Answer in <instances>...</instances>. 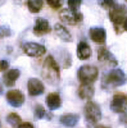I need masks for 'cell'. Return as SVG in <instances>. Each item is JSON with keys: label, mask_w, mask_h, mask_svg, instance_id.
I'll list each match as a JSON object with an SVG mask.
<instances>
[{"label": "cell", "mask_w": 127, "mask_h": 128, "mask_svg": "<svg viewBox=\"0 0 127 128\" xmlns=\"http://www.w3.org/2000/svg\"><path fill=\"white\" fill-rule=\"evenodd\" d=\"M42 76L44 78L50 83L54 84L58 83V81L60 80V70H59V66L55 62V59L51 55L46 56V59L44 60V66H42Z\"/></svg>", "instance_id": "obj_1"}, {"label": "cell", "mask_w": 127, "mask_h": 128, "mask_svg": "<svg viewBox=\"0 0 127 128\" xmlns=\"http://www.w3.org/2000/svg\"><path fill=\"white\" fill-rule=\"evenodd\" d=\"M127 81V77L122 69H113L108 74H105L103 78V87L105 88H114L123 86Z\"/></svg>", "instance_id": "obj_2"}, {"label": "cell", "mask_w": 127, "mask_h": 128, "mask_svg": "<svg viewBox=\"0 0 127 128\" xmlns=\"http://www.w3.org/2000/svg\"><path fill=\"white\" fill-rule=\"evenodd\" d=\"M109 18L112 23L114 24V28L117 31V34L121 32V27H123V23L127 18V8L121 4H115L113 8L109 9Z\"/></svg>", "instance_id": "obj_3"}, {"label": "cell", "mask_w": 127, "mask_h": 128, "mask_svg": "<svg viewBox=\"0 0 127 128\" xmlns=\"http://www.w3.org/2000/svg\"><path fill=\"white\" fill-rule=\"evenodd\" d=\"M85 118H86V122L90 127H95V124L101 119L100 106L94 101L89 100L85 105Z\"/></svg>", "instance_id": "obj_4"}, {"label": "cell", "mask_w": 127, "mask_h": 128, "mask_svg": "<svg viewBox=\"0 0 127 128\" xmlns=\"http://www.w3.org/2000/svg\"><path fill=\"white\" fill-rule=\"evenodd\" d=\"M98 74H99L98 68L87 64V66H82L78 68L77 77H78V81L81 83H92L98 78Z\"/></svg>", "instance_id": "obj_5"}, {"label": "cell", "mask_w": 127, "mask_h": 128, "mask_svg": "<svg viewBox=\"0 0 127 128\" xmlns=\"http://www.w3.org/2000/svg\"><path fill=\"white\" fill-rule=\"evenodd\" d=\"M59 18L62 22H64L67 24H71V26H75V24H78L80 22H82L83 19V16L81 13H78L77 10H72V9H62L59 12Z\"/></svg>", "instance_id": "obj_6"}, {"label": "cell", "mask_w": 127, "mask_h": 128, "mask_svg": "<svg viewBox=\"0 0 127 128\" xmlns=\"http://www.w3.org/2000/svg\"><path fill=\"white\" fill-rule=\"evenodd\" d=\"M23 51L31 58H41L46 52V48L37 42H27L23 45Z\"/></svg>", "instance_id": "obj_7"}, {"label": "cell", "mask_w": 127, "mask_h": 128, "mask_svg": "<svg viewBox=\"0 0 127 128\" xmlns=\"http://www.w3.org/2000/svg\"><path fill=\"white\" fill-rule=\"evenodd\" d=\"M127 109V95L118 92L110 101V110L114 113H124Z\"/></svg>", "instance_id": "obj_8"}, {"label": "cell", "mask_w": 127, "mask_h": 128, "mask_svg": "<svg viewBox=\"0 0 127 128\" xmlns=\"http://www.w3.org/2000/svg\"><path fill=\"white\" fill-rule=\"evenodd\" d=\"M7 101L13 108H21L25 102V96L19 90H10L7 92Z\"/></svg>", "instance_id": "obj_9"}, {"label": "cell", "mask_w": 127, "mask_h": 128, "mask_svg": "<svg viewBox=\"0 0 127 128\" xmlns=\"http://www.w3.org/2000/svg\"><path fill=\"white\" fill-rule=\"evenodd\" d=\"M98 59H99L100 63L107 64V66H110V67L117 66V63H118L117 59H115V56L105 48H100L98 50Z\"/></svg>", "instance_id": "obj_10"}, {"label": "cell", "mask_w": 127, "mask_h": 128, "mask_svg": "<svg viewBox=\"0 0 127 128\" xmlns=\"http://www.w3.org/2000/svg\"><path fill=\"white\" fill-rule=\"evenodd\" d=\"M27 90L31 96H39L45 91V86L39 78H30L27 83Z\"/></svg>", "instance_id": "obj_11"}, {"label": "cell", "mask_w": 127, "mask_h": 128, "mask_svg": "<svg viewBox=\"0 0 127 128\" xmlns=\"http://www.w3.org/2000/svg\"><path fill=\"white\" fill-rule=\"evenodd\" d=\"M51 31V27L49 24V22L44 18H37L36 19V23H35V27H34V34L36 36H44L46 34Z\"/></svg>", "instance_id": "obj_12"}, {"label": "cell", "mask_w": 127, "mask_h": 128, "mask_svg": "<svg viewBox=\"0 0 127 128\" xmlns=\"http://www.w3.org/2000/svg\"><path fill=\"white\" fill-rule=\"evenodd\" d=\"M90 37L95 44H104L107 38V32L101 27H92L90 30Z\"/></svg>", "instance_id": "obj_13"}, {"label": "cell", "mask_w": 127, "mask_h": 128, "mask_svg": "<svg viewBox=\"0 0 127 128\" xmlns=\"http://www.w3.org/2000/svg\"><path fill=\"white\" fill-rule=\"evenodd\" d=\"M78 120H80V115L78 114H73V113L63 114L60 118H59L60 124H63L64 127H68V128H72V127L77 126Z\"/></svg>", "instance_id": "obj_14"}, {"label": "cell", "mask_w": 127, "mask_h": 128, "mask_svg": "<svg viewBox=\"0 0 127 128\" xmlns=\"http://www.w3.org/2000/svg\"><path fill=\"white\" fill-rule=\"evenodd\" d=\"M78 96L82 100H91L94 96V87L91 83H81V86L77 90Z\"/></svg>", "instance_id": "obj_15"}, {"label": "cell", "mask_w": 127, "mask_h": 128, "mask_svg": "<svg viewBox=\"0 0 127 128\" xmlns=\"http://www.w3.org/2000/svg\"><path fill=\"white\" fill-rule=\"evenodd\" d=\"M46 105H48L49 110H57V109H59L60 105H62V99H60L59 94H57V92L49 94L46 96Z\"/></svg>", "instance_id": "obj_16"}, {"label": "cell", "mask_w": 127, "mask_h": 128, "mask_svg": "<svg viewBox=\"0 0 127 128\" xmlns=\"http://www.w3.org/2000/svg\"><path fill=\"white\" fill-rule=\"evenodd\" d=\"M77 56L81 60H86L91 56V48L89 46L87 42L81 41L77 45Z\"/></svg>", "instance_id": "obj_17"}, {"label": "cell", "mask_w": 127, "mask_h": 128, "mask_svg": "<svg viewBox=\"0 0 127 128\" xmlns=\"http://www.w3.org/2000/svg\"><path fill=\"white\" fill-rule=\"evenodd\" d=\"M19 70L18 69H10V70H7L4 77H3V81H4V84L8 87H12L13 84L16 83V81L18 80L19 77Z\"/></svg>", "instance_id": "obj_18"}, {"label": "cell", "mask_w": 127, "mask_h": 128, "mask_svg": "<svg viewBox=\"0 0 127 128\" xmlns=\"http://www.w3.org/2000/svg\"><path fill=\"white\" fill-rule=\"evenodd\" d=\"M54 32H55V35L63 40V41H66V42H71L72 41V35L68 32V30H66L64 26H62L60 23H57L54 26Z\"/></svg>", "instance_id": "obj_19"}, {"label": "cell", "mask_w": 127, "mask_h": 128, "mask_svg": "<svg viewBox=\"0 0 127 128\" xmlns=\"http://www.w3.org/2000/svg\"><path fill=\"white\" fill-rule=\"evenodd\" d=\"M42 5H44L42 0H28L27 2V6L31 13H39L42 9Z\"/></svg>", "instance_id": "obj_20"}, {"label": "cell", "mask_w": 127, "mask_h": 128, "mask_svg": "<svg viewBox=\"0 0 127 128\" xmlns=\"http://www.w3.org/2000/svg\"><path fill=\"white\" fill-rule=\"evenodd\" d=\"M7 122L12 126L13 128H18L19 124L22 123V119H21V116H19L17 113H10V114H8V116H7Z\"/></svg>", "instance_id": "obj_21"}, {"label": "cell", "mask_w": 127, "mask_h": 128, "mask_svg": "<svg viewBox=\"0 0 127 128\" xmlns=\"http://www.w3.org/2000/svg\"><path fill=\"white\" fill-rule=\"evenodd\" d=\"M35 114H36V116L39 119H50L51 116H50V114L44 109V106H41V105H37L36 106V109H35Z\"/></svg>", "instance_id": "obj_22"}, {"label": "cell", "mask_w": 127, "mask_h": 128, "mask_svg": "<svg viewBox=\"0 0 127 128\" xmlns=\"http://www.w3.org/2000/svg\"><path fill=\"white\" fill-rule=\"evenodd\" d=\"M99 4L104 9H110L115 5V2L114 0H99Z\"/></svg>", "instance_id": "obj_23"}, {"label": "cell", "mask_w": 127, "mask_h": 128, "mask_svg": "<svg viewBox=\"0 0 127 128\" xmlns=\"http://www.w3.org/2000/svg\"><path fill=\"white\" fill-rule=\"evenodd\" d=\"M82 4V0H68V8L72 10H78Z\"/></svg>", "instance_id": "obj_24"}, {"label": "cell", "mask_w": 127, "mask_h": 128, "mask_svg": "<svg viewBox=\"0 0 127 128\" xmlns=\"http://www.w3.org/2000/svg\"><path fill=\"white\" fill-rule=\"evenodd\" d=\"M46 2L53 9H59L62 6V0H46Z\"/></svg>", "instance_id": "obj_25"}, {"label": "cell", "mask_w": 127, "mask_h": 128, "mask_svg": "<svg viewBox=\"0 0 127 128\" xmlns=\"http://www.w3.org/2000/svg\"><path fill=\"white\" fill-rule=\"evenodd\" d=\"M12 35V31L9 30V27H0V37H8Z\"/></svg>", "instance_id": "obj_26"}, {"label": "cell", "mask_w": 127, "mask_h": 128, "mask_svg": "<svg viewBox=\"0 0 127 128\" xmlns=\"http://www.w3.org/2000/svg\"><path fill=\"white\" fill-rule=\"evenodd\" d=\"M8 68H9V62L5 59L0 60V72H5L8 70Z\"/></svg>", "instance_id": "obj_27"}, {"label": "cell", "mask_w": 127, "mask_h": 128, "mask_svg": "<svg viewBox=\"0 0 127 128\" xmlns=\"http://www.w3.org/2000/svg\"><path fill=\"white\" fill-rule=\"evenodd\" d=\"M18 128H35V127H34L32 124H31V123H23V122H22V123L19 124V127H18Z\"/></svg>", "instance_id": "obj_28"}, {"label": "cell", "mask_w": 127, "mask_h": 128, "mask_svg": "<svg viewBox=\"0 0 127 128\" xmlns=\"http://www.w3.org/2000/svg\"><path fill=\"white\" fill-rule=\"evenodd\" d=\"M123 30H126V31H127V18H126L124 23H123Z\"/></svg>", "instance_id": "obj_29"}, {"label": "cell", "mask_w": 127, "mask_h": 128, "mask_svg": "<svg viewBox=\"0 0 127 128\" xmlns=\"http://www.w3.org/2000/svg\"><path fill=\"white\" fill-rule=\"evenodd\" d=\"M2 94H3V87L0 86V95H2Z\"/></svg>", "instance_id": "obj_30"}, {"label": "cell", "mask_w": 127, "mask_h": 128, "mask_svg": "<svg viewBox=\"0 0 127 128\" xmlns=\"http://www.w3.org/2000/svg\"><path fill=\"white\" fill-rule=\"evenodd\" d=\"M96 128H107V127H104V126H98Z\"/></svg>", "instance_id": "obj_31"}, {"label": "cell", "mask_w": 127, "mask_h": 128, "mask_svg": "<svg viewBox=\"0 0 127 128\" xmlns=\"http://www.w3.org/2000/svg\"><path fill=\"white\" fill-rule=\"evenodd\" d=\"M126 2H127V0H126Z\"/></svg>", "instance_id": "obj_32"}, {"label": "cell", "mask_w": 127, "mask_h": 128, "mask_svg": "<svg viewBox=\"0 0 127 128\" xmlns=\"http://www.w3.org/2000/svg\"><path fill=\"white\" fill-rule=\"evenodd\" d=\"M107 128H108V127H107Z\"/></svg>", "instance_id": "obj_33"}]
</instances>
